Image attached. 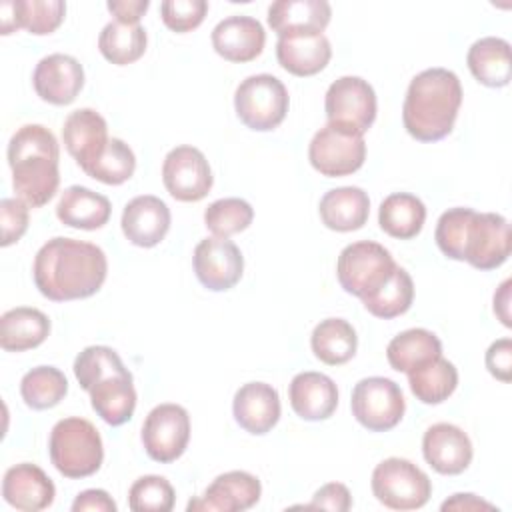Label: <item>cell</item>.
Instances as JSON below:
<instances>
[{
    "label": "cell",
    "instance_id": "obj_10",
    "mask_svg": "<svg viewBox=\"0 0 512 512\" xmlns=\"http://www.w3.org/2000/svg\"><path fill=\"white\" fill-rule=\"evenodd\" d=\"M308 160L312 168L326 178L354 174L366 160L364 136L326 124L312 136L308 144Z\"/></svg>",
    "mask_w": 512,
    "mask_h": 512
},
{
    "label": "cell",
    "instance_id": "obj_36",
    "mask_svg": "<svg viewBox=\"0 0 512 512\" xmlns=\"http://www.w3.org/2000/svg\"><path fill=\"white\" fill-rule=\"evenodd\" d=\"M146 44L148 36L144 26L124 24L118 20L108 22L98 36L100 54L116 66H126L142 58L146 52Z\"/></svg>",
    "mask_w": 512,
    "mask_h": 512
},
{
    "label": "cell",
    "instance_id": "obj_8",
    "mask_svg": "<svg viewBox=\"0 0 512 512\" xmlns=\"http://www.w3.org/2000/svg\"><path fill=\"white\" fill-rule=\"evenodd\" d=\"M512 232L502 214L472 210L460 246V262H468L478 270H494L510 256Z\"/></svg>",
    "mask_w": 512,
    "mask_h": 512
},
{
    "label": "cell",
    "instance_id": "obj_2",
    "mask_svg": "<svg viewBox=\"0 0 512 512\" xmlns=\"http://www.w3.org/2000/svg\"><path fill=\"white\" fill-rule=\"evenodd\" d=\"M460 104V78L448 68H426L408 84L402 104L404 128L420 142L442 140L452 132Z\"/></svg>",
    "mask_w": 512,
    "mask_h": 512
},
{
    "label": "cell",
    "instance_id": "obj_41",
    "mask_svg": "<svg viewBox=\"0 0 512 512\" xmlns=\"http://www.w3.org/2000/svg\"><path fill=\"white\" fill-rule=\"evenodd\" d=\"M126 370L122 358L110 346H86L74 358V376L86 392L100 380Z\"/></svg>",
    "mask_w": 512,
    "mask_h": 512
},
{
    "label": "cell",
    "instance_id": "obj_34",
    "mask_svg": "<svg viewBox=\"0 0 512 512\" xmlns=\"http://www.w3.org/2000/svg\"><path fill=\"white\" fill-rule=\"evenodd\" d=\"M442 356L440 338L426 328H408L396 334L386 346L388 364L396 372H410L416 366Z\"/></svg>",
    "mask_w": 512,
    "mask_h": 512
},
{
    "label": "cell",
    "instance_id": "obj_48",
    "mask_svg": "<svg viewBox=\"0 0 512 512\" xmlns=\"http://www.w3.org/2000/svg\"><path fill=\"white\" fill-rule=\"evenodd\" d=\"M148 6V0H108L106 4L114 20L124 24H140V18L148 10Z\"/></svg>",
    "mask_w": 512,
    "mask_h": 512
},
{
    "label": "cell",
    "instance_id": "obj_44",
    "mask_svg": "<svg viewBox=\"0 0 512 512\" xmlns=\"http://www.w3.org/2000/svg\"><path fill=\"white\" fill-rule=\"evenodd\" d=\"M28 204L20 198H2L0 200V224H2V240L0 244L6 248L18 242L28 230Z\"/></svg>",
    "mask_w": 512,
    "mask_h": 512
},
{
    "label": "cell",
    "instance_id": "obj_9",
    "mask_svg": "<svg viewBox=\"0 0 512 512\" xmlns=\"http://www.w3.org/2000/svg\"><path fill=\"white\" fill-rule=\"evenodd\" d=\"M352 416L370 432H386L398 426L406 400L400 386L384 376H368L356 382L350 396Z\"/></svg>",
    "mask_w": 512,
    "mask_h": 512
},
{
    "label": "cell",
    "instance_id": "obj_21",
    "mask_svg": "<svg viewBox=\"0 0 512 512\" xmlns=\"http://www.w3.org/2000/svg\"><path fill=\"white\" fill-rule=\"evenodd\" d=\"M56 488L48 474L30 462L10 466L2 478V498L16 510L38 512L54 502Z\"/></svg>",
    "mask_w": 512,
    "mask_h": 512
},
{
    "label": "cell",
    "instance_id": "obj_17",
    "mask_svg": "<svg viewBox=\"0 0 512 512\" xmlns=\"http://www.w3.org/2000/svg\"><path fill=\"white\" fill-rule=\"evenodd\" d=\"M424 460L444 476L462 474L474 456L468 434L450 422L432 424L422 436Z\"/></svg>",
    "mask_w": 512,
    "mask_h": 512
},
{
    "label": "cell",
    "instance_id": "obj_1",
    "mask_svg": "<svg viewBox=\"0 0 512 512\" xmlns=\"http://www.w3.org/2000/svg\"><path fill=\"white\" fill-rule=\"evenodd\" d=\"M108 274L100 246L76 238H50L34 256L32 276L38 292L52 302L82 300L96 294Z\"/></svg>",
    "mask_w": 512,
    "mask_h": 512
},
{
    "label": "cell",
    "instance_id": "obj_23",
    "mask_svg": "<svg viewBox=\"0 0 512 512\" xmlns=\"http://www.w3.org/2000/svg\"><path fill=\"white\" fill-rule=\"evenodd\" d=\"M290 406L302 420L318 422L336 412L338 388L336 382L322 372H298L288 386Z\"/></svg>",
    "mask_w": 512,
    "mask_h": 512
},
{
    "label": "cell",
    "instance_id": "obj_13",
    "mask_svg": "<svg viewBox=\"0 0 512 512\" xmlns=\"http://www.w3.org/2000/svg\"><path fill=\"white\" fill-rule=\"evenodd\" d=\"M162 182L174 200L198 202L210 192L214 176L202 150L182 144L164 156Z\"/></svg>",
    "mask_w": 512,
    "mask_h": 512
},
{
    "label": "cell",
    "instance_id": "obj_35",
    "mask_svg": "<svg viewBox=\"0 0 512 512\" xmlns=\"http://www.w3.org/2000/svg\"><path fill=\"white\" fill-rule=\"evenodd\" d=\"M408 384L422 404H440L454 394L458 386V370L450 360L438 356L410 370Z\"/></svg>",
    "mask_w": 512,
    "mask_h": 512
},
{
    "label": "cell",
    "instance_id": "obj_12",
    "mask_svg": "<svg viewBox=\"0 0 512 512\" xmlns=\"http://www.w3.org/2000/svg\"><path fill=\"white\" fill-rule=\"evenodd\" d=\"M142 446L146 454L160 464L178 460L190 442V416L180 404L154 406L142 424Z\"/></svg>",
    "mask_w": 512,
    "mask_h": 512
},
{
    "label": "cell",
    "instance_id": "obj_24",
    "mask_svg": "<svg viewBox=\"0 0 512 512\" xmlns=\"http://www.w3.org/2000/svg\"><path fill=\"white\" fill-rule=\"evenodd\" d=\"M66 2L62 0H4L0 4V34L26 28L30 34H52L64 20Z\"/></svg>",
    "mask_w": 512,
    "mask_h": 512
},
{
    "label": "cell",
    "instance_id": "obj_29",
    "mask_svg": "<svg viewBox=\"0 0 512 512\" xmlns=\"http://www.w3.org/2000/svg\"><path fill=\"white\" fill-rule=\"evenodd\" d=\"M88 394L92 410L110 426H122L134 414L136 388L130 370L100 380L88 390Z\"/></svg>",
    "mask_w": 512,
    "mask_h": 512
},
{
    "label": "cell",
    "instance_id": "obj_49",
    "mask_svg": "<svg viewBox=\"0 0 512 512\" xmlns=\"http://www.w3.org/2000/svg\"><path fill=\"white\" fill-rule=\"evenodd\" d=\"M442 512H448V510H458V512H474V510H494V504L478 498L476 494H470V492H458V494H452L448 500L442 502L440 506Z\"/></svg>",
    "mask_w": 512,
    "mask_h": 512
},
{
    "label": "cell",
    "instance_id": "obj_26",
    "mask_svg": "<svg viewBox=\"0 0 512 512\" xmlns=\"http://www.w3.org/2000/svg\"><path fill=\"white\" fill-rule=\"evenodd\" d=\"M278 64L294 76H314L332 58L330 40L324 34H286L276 42Z\"/></svg>",
    "mask_w": 512,
    "mask_h": 512
},
{
    "label": "cell",
    "instance_id": "obj_28",
    "mask_svg": "<svg viewBox=\"0 0 512 512\" xmlns=\"http://www.w3.org/2000/svg\"><path fill=\"white\" fill-rule=\"evenodd\" d=\"M112 214L110 200L86 186H68L56 204V216L64 226L78 230H98L108 224Z\"/></svg>",
    "mask_w": 512,
    "mask_h": 512
},
{
    "label": "cell",
    "instance_id": "obj_43",
    "mask_svg": "<svg viewBox=\"0 0 512 512\" xmlns=\"http://www.w3.org/2000/svg\"><path fill=\"white\" fill-rule=\"evenodd\" d=\"M208 12L206 0H164L160 4L162 22L178 34L198 28Z\"/></svg>",
    "mask_w": 512,
    "mask_h": 512
},
{
    "label": "cell",
    "instance_id": "obj_50",
    "mask_svg": "<svg viewBox=\"0 0 512 512\" xmlns=\"http://www.w3.org/2000/svg\"><path fill=\"white\" fill-rule=\"evenodd\" d=\"M510 286H512V280L506 278L494 292V314L500 318V322L506 328L512 326V322H510Z\"/></svg>",
    "mask_w": 512,
    "mask_h": 512
},
{
    "label": "cell",
    "instance_id": "obj_47",
    "mask_svg": "<svg viewBox=\"0 0 512 512\" xmlns=\"http://www.w3.org/2000/svg\"><path fill=\"white\" fill-rule=\"evenodd\" d=\"M72 512H116V502L106 490L90 488L74 498Z\"/></svg>",
    "mask_w": 512,
    "mask_h": 512
},
{
    "label": "cell",
    "instance_id": "obj_33",
    "mask_svg": "<svg viewBox=\"0 0 512 512\" xmlns=\"http://www.w3.org/2000/svg\"><path fill=\"white\" fill-rule=\"evenodd\" d=\"M310 348L320 362L328 366H340L354 358L358 348V336L348 320L326 318L314 326L310 336Z\"/></svg>",
    "mask_w": 512,
    "mask_h": 512
},
{
    "label": "cell",
    "instance_id": "obj_14",
    "mask_svg": "<svg viewBox=\"0 0 512 512\" xmlns=\"http://www.w3.org/2000/svg\"><path fill=\"white\" fill-rule=\"evenodd\" d=\"M194 272L200 284L212 292L234 288L244 272V256L228 238H204L196 244L192 256Z\"/></svg>",
    "mask_w": 512,
    "mask_h": 512
},
{
    "label": "cell",
    "instance_id": "obj_27",
    "mask_svg": "<svg viewBox=\"0 0 512 512\" xmlns=\"http://www.w3.org/2000/svg\"><path fill=\"white\" fill-rule=\"evenodd\" d=\"M320 220L336 232L360 230L368 222L370 198L360 186H340L328 190L318 204Z\"/></svg>",
    "mask_w": 512,
    "mask_h": 512
},
{
    "label": "cell",
    "instance_id": "obj_6",
    "mask_svg": "<svg viewBox=\"0 0 512 512\" xmlns=\"http://www.w3.org/2000/svg\"><path fill=\"white\" fill-rule=\"evenodd\" d=\"M372 492L390 510H418L432 496V482L424 470L406 458H386L372 472Z\"/></svg>",
    "mask_w": 512,
    "mask_h": 512
},
{
    "label": "cell",
    "instance_id": "obj_42",
    "mask_svg": "<svg viewBox=\"0 0 512 512\" xmlns=\"http://www.w3.org/2000/svg\"><path fill=\"white\" fill-rule=\"evenodd\" d=\"M174 498L172 484L158 474L140 476L128 490V506L134 512H170Z\"/></svg>",
    "mask_w": 512,
    "mask_h": 512
},
{
    "label": "cell",
    "instance_id": "obj_18",
    "mask_svg": "<svg viewBox=\"0 0 512 512\" xmlns=\"http://www.w3.org/2000/svg\"><path fill=\"white\" fill-rule=\"evenodd\" d=\"M170 208L164 200L152 194L132 198L120 218L122 232L128 242L140 248H152L164 240L170 230Z\"/></svg>",
    "mask_w": 512,
    "mask_h": 512
},
{
    "label": "cell",
    "instance_id": "obj_3",
    "mask_svg": "<svg viewBox=\"0 0 512 512\" xmlns=\"http://www.w3.org/2000/svg\"><path fill=\"white\" fill-rule=\"evenodd\" d=\"M6 154L16 198L30 208L48 204L60 184V146L52 130L42 124L20 126L12 134Z\"/></svg>",
    "mask_w": 512,
    "mask_h": 512
},
{
    "label": "cell",
    "instance_id": "obj_15",
    "mask_svg": "<svg viewBox=\"0 0 512 512\" xmlns=\"http://www.w3.org/2000/svg\"><path fill=\"white\" fill-rule=\"evenodd\" d=\"M262 496L260 480L244 470H230L212 480L200 498L188 502L190 512H242Z\"/></svg>",
    "mask_w": 512,
    "mask_h": 512
},
{
    "label": "cell",
    "instance_id": "obj_25",
    "mask_svg": "<svg viewBox=\"0 0 512 512\" xmlns=\"http://www.w3.org/2000/svg\"><path fill=\"white\" fill-rule=\"evenodd\" d=\"M332 16L326 0H276L268 6V26L278 34H324Z\"/></svg>",
    "mask_w": 512,
    "mask_h": 512
},
{
    "label": "cell",
    "instance_id": "obj_19",
    "mask_svg": "<svg viewBox=\"0 0 512 512\" xmlns=\"http://www.w3.org/2000/svg\"><path fill=\"white\" fill-rule=\"evenodd\" d=\"M280 396L272 384L246 382L232 400L234 420L242 430L254 436L268 434L280 420Z\"/></svg>",
    "mask_w": 512,
    "mask_h": 512
},
{
    "label": "cell",
    "instance_id": "obj_30",
    "mask_svg": "<svg viewBox=\"0 0 512 512\" xmlns=\"http://www.w3.org/2000/svg\"><path fill=\"white\" fill-rule=\"evenodd\" d=\"M50 334L48 316L30 306L6 310L0 316V346L6 352H24L40 346Z\"/></svg>",
    "mask_w": 512,
    "mask_h": 512
},
{
    "label": "cell",
    "instance_id": "obj_11",
    "mask_svg": "<svg viewBox=\"0 0 512 512\" xmlns=\"http://www.w3.org/2000/svg\"><path fill=\"white\" fill-rule=\"evenodd\" d=\"M324 110L328 124L364 136L376 120V92L360 76H342L328 86Z\"/></svg>",
    "mask_w": 512,
    "mask_h": 512
},
{
    "label": "cell",
    "instance_id": "obj_46",
    "mask_svg": "<svg viewBox=\"0 0 512 512\" xmlns=\"http://www.w3.org/2000/svg\"><path fill=\"white\" fill-rule=\"evenodd\" d=\"M486 368L496 380L510 382L512 378V340L510 338H500L488 346Z\"/></svg>",
    "mask_w": 512,
    "mask_h": 512
},
{
    "label": "cell",
    "instance_id": "obj_31",
    "mask_svg": "<svg viewBox=\"0 0 512 512\" xmlns=\"http://www.w3.org/2000/svg\"><path fill=\"white\" fill-rule=\"evenodd\" d=\"M466 64L480 84L488 88L506 86L512 74L508 40L498 36H484L476 40L468 48Z\"/></svg>",
    "mask_w": 512,
    "mask_h": 512
},
{
    "label": "cell",
    "instance_id": "obj_39",
    "mask_svg": "<svg viewBox=\"0 0 512 512\" xmlns=\"http://www.w3.org/2000/svg\"><path fill=\"white\" fill-rule=\"evenodd\" d=\"M134 170H136V156L132 148L120 138H110L102 154L84 172L102 184L118 186L130 180Z\"/></svg>",
    "mask_w": 512,
    "mask_h": 512
},
{
    "label": "cell",
    "instance_id": "obj_45",
    "mask_svg": "<svg viewBox=\"0 0 512 512\" xmlns=\"http://www.w3.org/2000/svg\"><path fill=\"white\" fill-rule=\"evenodd\" d=\"M306 508H324V510L346 512L352 508V496H350V490L342 482H328L314 492L312 502L306 504Z\"/></svg>",
    "mask_w": 512,
    "mask_h": 512
},
{
    "label": "cell",
    "instance_id": "obj_4",
    "mask_svg": "<svg viewBox=\"0 0 512 512\" xmlns=\"http://www.w3.org/2000/svg\"><path fill=\"white\" fill-rule=\"evenodd\" d=\"M48 454L54 468L66 478H86L100 470L104 446L96 426L78 416L58 420L48 438Z\"/></svg>",
    "mask_w": 512,
    "mask_h": 512
},
{
    "label": "cell",
    "instance_id": "obj_20",
    "mask_svg": "<svg viewBox=\"0 0 512 512\" xmlns=\"http://www.w3.org/2000/svg\"><path fill=\"white\" fill-rule=\"evenodd\" d=\"M212 46L218 56L228 62H250L262 54L266 44L264 26L252 16H226L210 34Z\"/></svg>",
    "mask_w": 512,
    "mask_h": 512
},
{
    "label": "cell",
    "instance_id": "obj_7",
    "mask_svg": "<svg viewBox=\"0 0 512 512\" xmlns=\"http://www.w3.org/2000/svg\"><path fill=\"white\" fill-rule=\"evenodd\" d=\"M396 266L388 248L372 240H360L342 248L336 262V278L344 292L364 298L380 288Z\"/></svg>",
    "mask_w": 512,
    "mask_h": 512
},
{
    "label": "cell",
    "instance_id": "obj_22",
    "mask_svg": "<svg viewBox=\"0 0 512 512\" xmlns=\"http://www.w3.org/2000/svg\"><path fill=\"white\" fill-rule=\"evenodd\" d=\"M62 140L76 164L86 170L108 144V124L102 114L92 108L70 112L62 126Z\"/></svg>",
    "mask_w": 512,
    "mask_h": 512
},
{
    "label": "cell",
    "instance_id": "obj_5",
    "mask_svg": "<svg viewBox=\"0 0 512 512\" xmlns=\"http://www.w3.org/2000/svg\"><path fill=\"white\" fill-rule=\"evenodd\" d=\"M290 98L280 78L272 74H252L234 92V110L240 122L256 132L278 128L288 112Z\"/></svg>",
    "mask_w": 512,
    "mask_h": 512
},
{
    "label": "cell",
    "instance_id": "obj_40",
    "mask_svg": "<svg viewBox=\"0 0 512 512\" xmlns=\"http://www.w3.org/2000/svg\"><path fill=\"white\" fill-rule=\"evenodd\" d=\"M254 220V208L242 198H220L204 210V224L216 238H230L246 230Z\"/></svg>",
    "mask_w": 512,
    "mask_h": 512
},
{
    "label": "cell",
    "instance_id": "obj_32",
    "mask_svg": "<svg viewBox=\"0 0 512 512\" xmlns=\"http://www.w3.org/2000/svg\"><path fill=\"white\" fill-rule=\"evenodd\" d=\"M426 222L424 202L410 192H394L386 196L378 208L380 228L398 240H410L420 234Z\"/></svg>",
    "mask_w": 512,
    "mask_h": 512
},
{
    "label": "cell",
    "instance_id": "obj_37",
    "mask_svg": "<svg viewBox=\"0 0 512 512\" xmlns=\"http://www.w3.org/2000/svg\"><path fill=\"white\" fill-rule=\"evenodd\" d=\"M364 308L382 320H390L396 316H402L410 310L414 300V282L412 276L402 268L396 266L390 278L376 288L372 294L360 298Z\"/></svg>",
    "mask_w": 512,
    "mask_h": 512
},
{
    "label": "cell",
    "instance_id": "obj_38",
    "mask_svg": "<svg viewBox=\"0 0 512 512\" xmlns=\"http://www.w3.org/2000/svg\"><path fill=\"white\" fill-rule=\"evenodd\" d=\"M20 394L28 408L48 410L58 406L68 394V380L54 366H36L20 380Z\"/></svg>",
    "mask_w": 512,
    "mask_h": 512
},
{
    "label": "cell",
    "instance_id": "obj_16",
    "mask_svg": "<svg viewBox=\"0 0 512 512\" xmlns=\"http://www.w3.org/2000/svg\"><path fill=\"white\" fill-rule=\"evenodd\" d=\"M32 84L44 102L66 106L76 100L84 86V68L74 56L54 52L36 64Z\"/></svg>",
    "mask_w": 512,
    "mask_h": 512
}]
</instances>
